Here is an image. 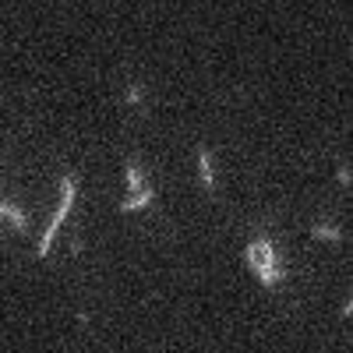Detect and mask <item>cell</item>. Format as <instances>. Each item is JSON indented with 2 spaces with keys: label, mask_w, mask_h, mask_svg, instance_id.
Segmentation results:
<instances>
[{
  "label": "cell",
  "mask_w": 353,
  "mask_h": 353,
  "mask_svg": "<svg viewBox=\"0 0 353 353\" xmlns=\"http://www.w3.org/2000/svg\"><path fill=\"white\" fill-rule=\"evenodd\" d=\"M149 205H152V188H141L138 194L121 201V212H138V209H149Z\"/></svg>",
  "instance_id": "obj_4"
},
{
  "label": "cell",
  "mask_w": 353,
  "mask_h": 353,
  "mask_svg": "<svg viewBox=\"0 0 353 353\" xmlns=\"http://www.w3.org/2000/svg\"><path fill=\"white\" fill-rule=\"evenodd\" d=\"M311 233H314V237H321V241H339V233H336V230H329V226H314Z\"/></svg>",
  "instance_id": "obj_5"
},
{
  "label": "cell",
  "mask_w": 353,
  "mask_h": 353,
  "mask_svg": "<svg viewBox=\"0 0 353 353\" xmlns=\"http://www.w3.org/2000/svg\"><path fill=\"white\" fill-rule=\"evenodd\" d=\"M61 188H64V198H61V209L53 212V219H50V226L43 230V241H39V258H50V248H53V237H57V230H61V223L68 219V212H71V205H74V176H64L61 181Z\"/></svg>",
  "instance_id": "obj_2"
},
{
  "label": "cell",
  "mask_w": 353,
  "mask_h": 353,
  "mask_svg": "<svg viewBox=\"0 0 353 353\" xmlns=\"http://www.w3.org/2000/svg\"><path fill=\"white\" fill-rule=\"evenodd\" d=\"M244 258H248V265H251V269L261 276V283L269 286V290L283 279V272L276 269V244H272V237H261V241L248 244Z\"/></svg>",
  "instance_id": "obj_1"
},
{
  "label": "cell",
  "mask_w": 353,
  "mask_h": 353,
  "mask_svg": "<svg viewBox=\"0 0 353 353\" xmlns=\"http://www.w3.org/2000/svg\"><path fill=\"white\" fill-rule=\"evenodd\" d=\"M198 176H201L205 191H216V176H212V163H209V149L205 145H198Z\"/></svg>",
  "instance_id": "obj_3"
}]
</instances>
